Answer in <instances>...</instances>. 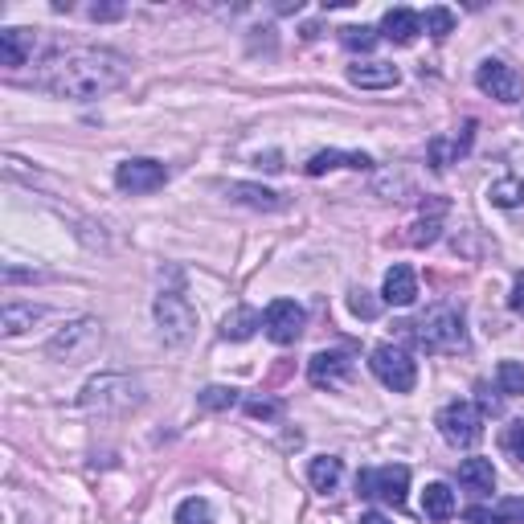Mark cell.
I'll use <instances>...</instances> for the list:
<instances>
[{"mask_svg":"<svg viewBox=\"0 0 524 524\" xmlns=\"http://www.w3.org/2000/svg\"><path fill=\"white\" fill-rule=\"evenodd\" d=\"M127 78V58L115 50H66L54 54L37 74V86H46L58 99H99Z\"/></svg>","mask_w":524,"mask_h":524,"instance_id":"obj_1","label":"cell"},{"mask_svg":"<svg viewBox=\"0 0 524 524\" xmlns=\"http://www.w3.org/2000/svg\"><path fill=\"white\" fill-rule=\"evenodd\" d=\"M82 410L91 414H103V418H115V414H127L144 402V385L127 373H99L82 385Z\"/></svg>","mask_w":524,"mask_h":524,"instance_id":"obj_2","label":"cell"},{"mask_svg":"<svg viewBox=\"0 0 524 524\" xmlns=\"http://www.w3.org/2000/svg\"><path fill=\"white\" fill-rule=\"evenodd\" d=\"M406 328H410V336L418 340V348H426V353H463V348H467L463 312L451 308V303H439V308H430L426 316H418Z\"/></svg>","mask_w":524,"mask_h":524,"instance_id":"obj_3","label":"cell"},{"mask_svg":"<svg viewBox=\"0 0 524 524\" xmlns=\"http://www.w3.org/2000/svg\"><path fill=\"white\" fill-rule=\"evenodd\" d=\"M99 344H103V324L91 320V316H82V320H70L62 324L50 344H46V353L62 365H78V361H91L99 353Z\"/></svg>","mask_w":524,"mask_h":524,"instance_id":"obj_4","label":"cell"},{"mask_svg":"<svg viewBox=\"0 0 524 524\" xmlns=\"http://www.w3.org/2000/svg\"><path fill=\"white\" fill-rule=\"evenodd\" d=\"M152 316H156V332L168 348H185L197 332V312L181 291H160L152 303Z\"/></svg>","mask_w":524,"mask_h":524,"instance_id":"obj_5","label":"cell"},{"mask_svg":"<svg viewBox=\"0 0 524 524\" xmlns=\"http://www.w3.org/2000/svg\"><path fill=\"white\" fill-rule=\"evenodd\" d=\"M369 369L393 393H410L418 385V365H414V357L406 353V348H398V344H377L373 357H369Z\"/></svg>","mask_w":524,"mask_h":524,"instance_id":"obj_6","label":"cell"},{"mask_svg":"<svg viewBox=\"0 0 524 524\" xmlns=\"http://www.w3.org/2000/svg\"><path fill=\"white\" fill-rule=\"evenodd\" d=\"M357 492L365 500H385L393 508L406 504V492H410V467L402 463H389V467H369L357 475Z\"/></svg>","mask_w":524,"mask_h":524,"instance_id":"obj_7","label":"cell"},{"mask_svg":"<svg viewBox=\"0 0 524 524\" xmlns=\"http://www.w3.org/2000/svg\"><path fill=\"white\" fill-rule=\"evenodd\" d=\"M439 430H443V439L451 447H475L479 439H484V414H479L475 402H447L439 410Z\"/></svg>","mask_w":524,"mask_h":524,"instance_id":"obj_8","label":"cell"},{"mask_svg":"<svg viewBox=\"0 0 524 524\" xmlns=\"http://www.w3.org/2000/svg\"><path fill=\"white\" fill-rule=\"evenodd\" d=\"M168 185V168L160 160H148V156H131L115 168V189L119 193H131V197H144V193H156Z\"/></svg>","mask_w":524,"mask_h":524,"instance_id":"obj_9","label":"cell"},{"mask_svg":"<svg viewBox=\"0 0 524 524\" xmlns=\"http://www.w3.org/2000/svg\"><path fill=\"white\" fill-rule=\"evenodd\" d=\"M475 86L488 99H496V103H520V95H524V78L508 62H500V58H484V62H479Z\"/></svg>","mask_w":524,"mask_h":524,"instance_id":"obj_10","label":"cell"},{"mask_svg":"<svg viewBox=\"0 0 524 524\" xmlns=\"http://www.w3.org/2000/svg\"><path fill=\"white\" fill-rule=\"evenodd\" d=\"M303 308L295 299H275L271 308H267V316H262V332H267L275 344H295L299 336H303Z\"/></svg>","mask_w":524,"mask_h":524,"instance_id":"obj_11","label":"cell"},{"mask_svg":"<svg viewBox=\"0 0 524 524\" xmlns=\"http://www.w3.org/2000/svg\"><path fill=\"white\" fill-rule=\"evenodd\" d=\"M308 377H312V385H320V389H340L348 377H353V357H348L344 348H324V353L312 357Z\"/></svg>","mask_w":524,"mask_h":524,"instance_id":"obj_12","label":"cell"},{"mask_svg":"<svg viewBox=\"0 0 524 524\" xmlns=\"http://www.w3.org/2000/svg\"><path fill=\"white\" fill-rule=\"evenodd\" d=\"M381 299L393 303V308H410V303L418 299V275H414V267H406V262L389 267L385 283H381Z\"/></svg>","mask_w":524,"mask_h":524,"instance_id":"obj_13","label":"cell"},{"mask_svg":"<svg viewBox=\"0 0 524 524\" xmlns=\"http://www.w3.org/2000/svg\"><path fill=\"white\" fill-rule=\"evenodd\" d=\"M348 82L361 86V91H389V86L402 82V70L393 62H357L348 66Z\"/></svg>","mask_w":524,"mask_h":524,"instance_id":"obj_14","label":"cell"},{"mask_svg":"<svg viewBox=\"0 0 524 524\" xmlns=\"http://www.w3.org/2000/svg\"><path fill=\"white\" fill-rule=\"evenodd\" d=\"M37 50V33L33 29H5L0 33V62H5L9 70L25 66Z\"/></svg>","mask_w":524,"mask_h":524,"instance_id":"obj_15","label":"cell"},{"mask_svg":"<svg viewBox=\"0 0 524 524\" xmlns=\"http://www.w3.org/2000/svg\"><path fill=\"white\" fill-rule=\"evenodd\" d=\"M418 33H422V13H414V9H389V13L381 17V37H385V41L410 46Z\"/></svg>","mask_w":524,"mask_h":524,"instance_id":"obj_16","label":"cell"},{"mask_svg":"<svg viewBox=\"0 0 524 524\" xmlns=\"http://www.w3.org/2000/svg\"><path fill=\"white\" fill-rule=\"evenodd\" d=\"M471 136H475V123L463 127V136H434L430 148H426V152H430V164H434V168H447V164H455L459 156H467Z\"/></svg>","mask_w":524,"mask_h":524,"instance_id":"obj_17","label":"cell"},{"mask_svg":"<svg viewBox=\"0 0 524 524\" xmlns=\"http://www.w3.org/2000/svg\"><path fill=\"white\" fill-rule=\"evenodd\" d=\"M332 168H373V160L365 152H316L308 164H303L308 177H324Z\"/></svg>","mask_w":524,"mask_h":524,"instance_id":"obj_18","label":"cell"},{"mask_svg":"<svg viewBox=\"0 0 524 524\" xmlns=\"http://www.w3.org/2000/svg\"><path fill=\"white\" fill-rule=\"evenodd\" d=\"M459 484L467 492H496V467H492V459H463L459 463Z\"/></svg>","mask_w":524,"mask_h":524,"instance_id":"obj_19","label":"cell"},{"mask_svg":"<svg viewBox=\"0 0 524 524\" xmlns=\"http://www.w3.org/2000/svg\"><path fill=\"white\" fill-rule=\"evenodd\" d=\"M308 479H312V488H316V492L332 496V492L340 488V479H344V463H340L336 455H320V459L308 463Z\"/></svg>","mask_w":524,"mask_h":524,"instance_id":"obj_20","label":"cell"},{"mask_svg":"<svg viewBox=\"0 0 524 524\" xmlns=\"http://www.w3.org/2000/svg\"><path fill=\"white\" fill-rule=\"evenodd\" d=\"M422 516L426 520H451L455 516V492L447 488V484H430L426 492H422Z\"/></svg>","mask_w":524,"mask_h":524,"instance_id":"obj_21","label":"cell"},{"mask_svg":"<svg viewBox=\"0 0 524 524\" xmlns=\"http://www.w3.org/2000/svg\"><path fill=\"white\" fill-rule=\"evenodd\" d=\"M37 320H41V308H33V303H5V312H0V332H5V336H21Z\"/></svg>","mask_w":524,"mask_h":524,"instance_id":"obj_22","label":"cell"},{"mask_svg":"<svg viewBox=\"0 0 524 524\" xmlns=\"http://www.w3.org/2000/svg\"><path fill=\"white\" fill-rule=\"evenodd\" d=\"M226 197H234V201H242V205H250V209H283V197L275 193V189H262V185H230L226 189Z\"/></svg>","mask_w":524,"mask_h":524,"instance_id":"obj_23","label":"cell"},{"mask_svg":"<svg viewBox=\"0 0 524 524\" xmlns=\"http://www.w3.org/2000/svg\"><path fill=\"white\" fill-rule=\"evenodd\" d=\"M258 328H262V312H254V308H234L222 320V336L226 340H250Z\"/></svg>","mask_w":524,"mask_h":524,"instance_id":"obj_24","label":"cell"},{"mask_svg":"<svg viewBox=\"0 0 524 524\" xmlns=\"http://www.w3.org/2000/svg\"><path fill=\"white\" fill-rule=\"evenodd\" d=\"M488 201H492L496 209H516V205H524V177H500V181H492V185H488Z\"/></svg>","mask_w":524,"mask_h":524,"instance_id":"obj_25","label":"cell"},{"mask_svg":"<svg viewBox=\"0 0 524 524\" xmlns=\"http://www.w3.org/2000/svg\"><path fill=\"white\" fill-rule=\"evenodd\" d=\"M172 520L177 524H213V504L205 496H189V500H181V508H177Z\"/></svg>","mask_w":524,"mask_h":524,"instance_id":"obj_26","label":"cell"},{"mask_svg":"<svg viewBox=\"0 0 524 524\" xmlns=\"http://www.w3.org/2000/svg\"><path fill=\"white\" fill-rule=\"evenodd\" d=\"M496 385H500L504 398H520V393H524V365L520 361H500Z\"/></svg>","mask_w":524,"mask_h":524,"instance_id":"obj_27","label":"cell"},{"mask_svg":"<svg viewBox=\"0 0 524 524\" xmlns=\"http://www.w3.org/2000/svg\"><path fill=\"white\" fill-rule=\"evenodd\" d=\"M197 402H201V410H234V406H238V389H230V385H209V389L197 393Z\"/></svg>","mask_w":524,"mask_h":524,"instance_id":"obj_28","label":"cell"},{"mask_svg":"<svg viewBox=\"0 0 524 524\" xmlns=\"http://www.w3.org/2000/svg\"><path fill=\"white\" fill-rule=\"evenodd\" d=\"M340 41H344V46L348 50H373L377 46V41H381V33L377 29H369V25H348V29H340Z\"/></svg>","mask_w":524,"mask_h":524,"instance_id":"obj_29","label":"cell"},{"mask_svg":"<svg viewBox=\"0 0 524 524\" xmlns=\"http://www.w3.org/2000/svg\"><path fill=\"white\" fill-rule=\"evenodd\" d=\"M422 29H426L430 37H447V33L455 29V13H451V9H426Z\"/></svg>","mask_w":524,"mask_h":524,"instance_id":"obj_30","label":"cell"},{"mask_svg":"<svg viewBox=\"0 0 524 524\" xmlns=\"http://www.w3.org/2000/svg\"><path fill=\"white\" fill-rule=\"evenodd\" d=\"M348 308H353V316H361V320H373V316L381 312V303H377L365 287H357L353 295H348Z\"/></svg>","mask_w":524,"mask_h":524,"instance_id":"obj_31","label":"cell"},{"mask_svg":"<svg viewBox=\"0 0 524 524\" xmlns=\"http://www.w3.org/2000/svg\"><path fill=\"white\" fill-rule=\"evenodd\" d=\"M504 447H508V455H512V459H520V463H524V422H512V426L504 430Z\"/></svg>","mask_w":524,"mask_h":524,"instance_id":"obj_32","label":"cell"},{"mask_svg":"<svg viewBox=\"0 0 524 524\" xmlns=\"http://www.w3.org/2000/svg\"><path fill=\"white\" fill-rule=\"evenodd\" d=\"M434 238H439V217H426V222H418L414 234H410L414 246H426V242H434Z\"/></svg>","mask_w":524,"mask_h":524,"instance_id":"obj_33","label":"cell"},{"mask_svg":"<svg viewBox=\"0 0 524 524\" xmlns=\"http://www.w3.org/2000/svg\"><path fill=\"white\" fill-rule=\"evenodd\" d=\"M496 516H500V524H524V500H500Z\"/></svg>","mask_w":524,"mask_h":524,"instance_id":"obj_34","label":"cell"},{"mask_svg":"<svg viewBox=\"0 0 524 524\" xmlns=\"http://www.w3.org/2000/svg\"><path fill=\"white\" fill-rule=\"evenodd\" d=\"M246 414H250V418H275V414H279V402L254 398V402H246Z\"/></svg>","mask_w":524,"mask_h":524,"instance_id":"obj_35","label":"cell"},{"mask_svg":"<svg viewBox=\"0 0 524 524\" xmlns=\"http://www.w3.org/2000/svg\"><path fill=\"white\" fill-rule=\"evenodd\" d=\"M467 520H471V524H500L496 508H467Z\"/></svg>","mask_w":524,"mask_h":524,"instance_id":"obj_36","label":"cell"},{"mask_svg":"<svg viewBox=\"0 0 524 524\" xmlns=\"http://www.w3.org/2000/svg\"><path fill=\"white\" fill-rule=\"evenodd\" d=\"M91 17H95V21H115V17H123V9H119V5H95Z\"/></svg>","mask_w":524,"mask_h":524,"instance_id":"obj_37","label":"cell"},{"mask_svg":"<svg viewBox=\"0 0 524 524\" xmlns=\"http://www.w3.org/2000/svg\"><path fill=\"white\" fill-rule=\"evenodd\" d=\"M512 312H520V316H524V275L516 279V295H512Z\"/></svg>","mask_w":524,"mask_h":524,"instance_id":"obj_38","label":"cell"},{"mask_svg":"<svg viewBox=\"0 0 524 524\" xmlns=\"http://www.w3.org/2000/svg\"><path fill=\"white\" fill-rule=\"evenodd\" d=\"M357 524H393V520H389L385 512H361V520H357Z\"/></svg>","mask_w":524,"mask_h":524,"instance_id":"obj_39","label":"cell"},{"mask_svg":"<svg viewBox=\"0 0 524 524\" xmlns=\"http://www.w3.org/2000/svg\"><path fill=\"white\" fill-rule=\"evenodd\" d=\"M479 406L492 410V414H500V398H492V393H484V398H479Z\"/></svg>","mask_w":524,"mask_h":524,"instance_id":"obj_40","label":"cell"}]
</instances>
